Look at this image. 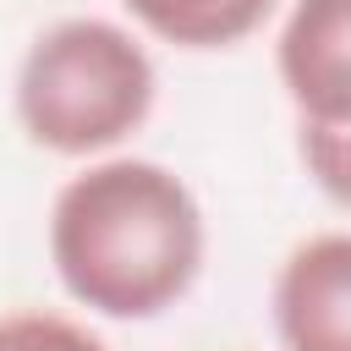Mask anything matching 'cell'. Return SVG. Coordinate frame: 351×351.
Wrapping results in <instances>:
<instances>
[{"instance_id": "2", "label": "cell", "mask_w": 351, "mask_h": 351, "mask_svg": "<svg viewBox=\"0 0 351 351\" xmlns=\"http://www.w3.org/2000/svg\"><path fill=\"white\" fill-rule=\"evenodd\" d=\"M154 60L126 27L104 16H66L22 55L16 121L33 148L82 159L132 137L154 110Z\"/></svg>"}, {"instance_id": "1", "label": "cell", "mask_w": 351, "mask_h": 351, "mask_svg": "<svg viewBox=\"0 0 351 351\" xmlns=\"http://www.w3.org/2000/svg\"><path fill=\"white\" fill-rule=\"evenodd\" d=\"M203 208L154 159H104L49 208V263L71 302L104 318H159L203 269Z\"/></svg>"}, {"instance_id": "4", "label": "cell", "mask_w": 351, "mask_h": 351, "mask_svg": "<svg viewBox=\"0 0 351 351\" xmlns=\"http://www.w3.org/2000/svg\"><path fill=\"white\" fill-rule=\"evenodd\" d=\"M274 60L302 121H351V0H296Z\"/></svg>"}, {"instance_id": "5", "label": "cell", "mask_w": 351, "mask_h": 351, "mask_svg": "<svg viewBox=\"0 0 351 351\" xmlns=\"http://www.w3.org/2000/svg\"><path fill=\"white\" fill-rule=\"evenodd\" d=\"M121 5L148 33L181 49H225L274 11V0H121Z\"/></svg>"}, {"instance_id": "6", "label": "cell", "mask_w": 351, "mask_h": 351, "mask_svg": "<svg viewBox=\"0 0 351 351\" xmlns=\"http://www.w3.org/2000/svg\"><path fill=\"white\" fill-rule=\"evenodd\" d=\"M296 148H302V165L318 181V192L335 197L340 208H351V121H302Z\"/></svg>"}, {"instance_id": "7", "label": "cell", "mask_w": 351, "mask_h": 351, "mask_svg": "<svg viewBox=\"0 0 351 351\" xmlns=\"http://www.w3.org/2000/svg\"><path fill=\"white\" fill-rule=\"evenodd\" d=\"M0 351H104V340L60 313H5Z\"/></svg>"}, {"instance_id": "3", "label": "cell", "mask_w": 351, "mask_h": 351, "mask_svg": "<svg viewBox=\"0 0 351 351\" xmlns=\"http://www.w3.org/2000/svg\"><path fill=\"white\" fill-rule=\"evenodd\" d=\"M274 329L285 351H351V236H307L274 274Z\"/></svg>"}]
</instances>
